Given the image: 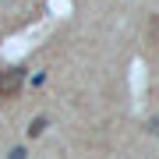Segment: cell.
<instances>
[{
	"instance_id": "1",
	"label": "cell",
	"mask_w": 159,
	"mask_h": 159,
	"mask_svg": "<svg viewBox=\"0 0 159 159\" xmlns=\"http://www.w3.org/2000/svg\"><path fill=\"white\" fill-rule=\"evenodd\" d=\"M25 85V71L21 67H4L0 71V99H14Z\"/></svg>"
},
{
	"instance_id": "2",
	"label": "cell",
	"mask_w": 159,
	"mask_h": 159,
	"mask_svg": "<svg viewBox=\"0 0 159 159\" xmlns=\"http://www.w3.org/2000/svg\"><path fill=\"white\" fill-rule=\"evenodd\" d=\"M43 131H46V117H35L32 124H29V138H39Z\"/></svg>"
},
{
	"instance_id": "3",
	"label": "cell",
	"mask_w": 159,
	"mask_h": 159,
	"mask_svg": "<svg viewBox=\"0 0 159 159\" xmlns=\"http://www.w3.org/2000/svg\"><path fill=\"white\" fill-rule=\"evenodd\" d=\"M145 131H148V134H156V138H159V113H156V117H152V120L145 124Z\"/></svg>"
},
{
	"instance_id": "4",
	"label": "cell",
	"mask_w": 159,
	"mask_h": 159,
	"mask_svg": "<svg viewBox=\"0 0 159 159\" xmlns=\"http://www.w3.org/2000/svg\"><path fill=\"white\" fill-rule=\"evenodd\" d=\"M7 159H25V148H11V156Z\"/></svg>"
}]
</instances>
